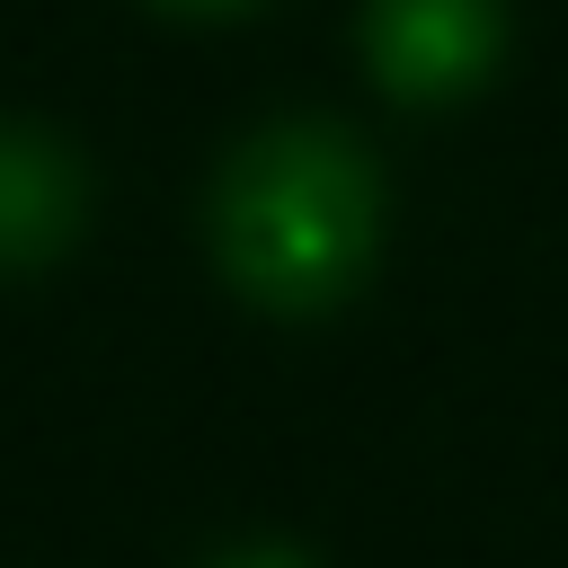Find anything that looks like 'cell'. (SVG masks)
Instances as JSON below:
<instances>
[{
	"label": "cell",
	"mask_w": 568,
	"mask_h": 568,
	"mask_svg": "<svg viewBox=\"0 0 568 568\" xmlns=\"http://www.w3.org/2000/svg\"><path fill=\"white\" fill-rule=\"evenodd\" d=\"M89 169L62 133L0 115V275H36L80 240Z\"/></svg>",
	"instance_id": "obj_3"
},
{
	"label": "cell",
	"mask_w": 568,
	"mask_h": 568,
	"mask_svg": "<svg viewBox=\"0 0 568 568\" xmlns=\"http://www.w3.org/2000/svg\"><path fill=\"white\" fill-rule=\"evenodd\" d=\"M506 53V0H364V62L390 98H470Z\"/></svg>",
	"instance_id": "obj_2"
},
{
	"label": "cell",
	"mask_w": 568,
	"mask_h": 568,
	"mask_svg": "<svg viewBox=\"0 0 568 568\" xmlns=\"http://www.w3.org/2000/svg\"><path fill=\"white\" fill-rule=\"evenodd\" d=\"M204 568H311L293 541H240V550H222V559H204Z\"/></svg>",
	"instance_id": "obj_4"
},
{
	"label": "cell",
	"mask_w": 568,
	"mask_h": 568,
	"mask_svg": "<svg viewBox=\"0 0 568 568\" xmlns=\"http://www.w3.org/2000/svg\"><path fill=\"white\" fill-rule=\"evenodd\" d=\"M382 248V178L346 124L293 115L248 133L213 178V257L222 275L275 311L320 320L337 311Z\"/></svg>",
	"instance_id": "obj_1"
},
{
	"label": "cell",
	"mask_w": 568,
	"mask_h": 568,
	"mask_svg": "<svg viewBox=\"0 0 568 568\" xmlns=\"http://www.w3.org/2000/svg\"><path fill=\"white\" fill-rule=\"evenodd\" d=\"M151 9H169V18H240L257 0H151Z\"/></svg>",
	"instance_id": "obj_5"
}]
</instances>
